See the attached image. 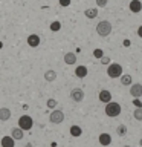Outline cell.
<instances>
[{
  "instance_id": "cell-4",
  "label": "cell",
  "mask_w": 142,
  "mask_h": 147,
  "mask_svg": "<svg viewBox=\"0 0 142 147\" xmlns=\"http://www.w3.org/2000/svg\"><path fill=\"white\" fill-rule=\"evenodd\" d=\"M32 126H34V121H32V118L29 115H21V117L18 118V127H20L23 132L31 130Z\"/></svg>"
},
{
  "instance_id": "cell-3",
  "label": "cell",
  "mask_w": 142,
  "mask_h": 147,
  "mask_svg": "<svg viewBox=\"0 0 142 147\" xmlns=\"http://www.w3.org/2000/svg\"><path fill=\"white\" fill-rule=\"evenodd\" d=\"M107 75L110 78H119L122 75V66L119 63H110L107 66Z\"/></svg>"
},
{
  "instance_id": "cell-9",
  "label": "cell",
  "mask_w": 142,
  "mask_h": 147,
  "mask_svg": "<svg viewBox=\"0 0 142 147\" xmlns=\"http://www.w3.org/2000/svg\"><path fill=\"white\" fill-rule=\"evenodd\" d=\"M128 8H130V11L133 14H139L142 11V2L141 0H131L130 5H128Z\"/></svg>"
},
{
  "instance_id": "cell-1",
  "label": "cell",
  "mask_w": 142,
  "mask_h": 147,
  "mask_svg": "<svg viewBox=\"0 0 142 147\" xmlns=\"http://www.w3.org/2000/svg\"><path fill=\"white\" fill-rule=\"evenodd\" d=\"M104 112H105V115H107V117H110V118H116V117H119V115H121L122 107H121V104H119V103H116V101H110V103L105 104Z\"/></svg>"
},
{
  "instance_id": "cell-28",
  "label": "cell",
  "mask_w": 142,
  "mask_h": 147,
  "mask_svg": "<svg viewBox=\"0 0 142 147\" xmlns=\"http://www.w3.org/2000/svg\"><path fill=\"white\" fill-rule=\"evenodd\" d=\"M133 104H135L136 107H142V103H141L139 98H133Z\"/></svg>"
},
{
  "instance_id": "cell-31",
  "label": "cell",
  "mask_w": 142,
  "mask_h": 147,
  "mask_svg": "<svg viewBox=\"0 0 142 147\" xmlns=\"http://www.w3.org/2000/svg\"><path fill=\"white\" fill-rule=\"evenodd\" d=\"M3 48V43H2V41H0V49H2Z\"/></svg>"
},
{
  "instance_id": "cell-8",
  "label": "cell",
  "mask_w": 142,
  "mask_h": 147,
  "mask_svg": "<svg viewBox=\"0 0 142 147\" xmlns=\"http://www.w3.org/2000/svg\"><path fill=\"white\" fill-rule=\"evenodd\" d=\"M98 98H99L101 103L107 104V103H110V101H112V94H110V90L102 89V90H101L99 94H98Z\"/></svg>"
},
{
  "instance_id": "cell-7",
  "label": "cell",
  "mask_w": 142,
  "mask_h": 147,
  "mask_svg": "<svg viewBox=\"0 0 142 147\" xmlns=\"http://www.w3.org/2000/svg\"><path fill=\"white\" fill-rule=\"evenodd\" d=\"M130 95L133 98H141L142 96V84L141 83H135L130 86Z\"/></svg>"
},
{
  "instance_id": "cell-20",
  "label": "cell",
  "mask_w": 142,
  "mask_h": 147,
  "mask_svg": "<svg viewBox=\"0 0 142 147\" xmlns=\"http://www.w3.org/2000/svg\"><path fill=\"white\" fill-rule=\"evenodd\" d=\"M69 132H70V135L73 138H78L82 135V129L80 126H70V129H69Z\"/></svg>"
},
{
  "instance_id": "cell-24",
  "label": "cell",
  "mask_w": 142,
  "mask_h": 147,
  "mask_svg": "<svg viewBox=\"0 0 142 147\" xmlns=\"http://www.w3.org/2000/svg\"><path fill=\"white\" fill-rule=\"evenodd\" d=\"M46 106H48L49 109H55L58 106V103H57V100H54V98H49L48 100V103H46Z\"/></svg>"
},
{
  "instance_id": "cell-32",
  "label": "cell",
  "mask_w": 142,
  "mask_h": 147,
  "mask_svg": "<svg viewBox=\"0 0 142 147\" xmlns=\"http://www.w3.org/2000/svg\"><path fill=\"white\" fill-rule=\"evenodd\" d=\"M139 144H141V146H142V140H141V141H139Z\"/></svg>"
},
{
  "instance_id": "cell-13",
  "label": "cell",
  "mask_w": 142,
  "mask_h": 147,
  "mask_svg": "<svg viewBox=\"0 0 142 147\" xmlns=\"http://www.w3.org/2000/svg\"><path fill=\"white\" fill-rule=\"evenodd\" d=\"M0 144H2V147H14V146H15V140H14L11 135H6V136L2 138Z\"/></svg>"
},
{
  "instance_id": "cell-10",
  "label": "cell",
  "mask_w": 142,
  "mask_h": 147,
  "mask_svg": "<svg viewBox=\"0 0 142 147\" xmlns=\"http://www.w3.org/2000/svg\"><path fill=\"white\" fill-rule=\"evenodd\" d=\"M98 142L104 147L110 146L112 144V136H110V133H101V135L98 136Z\"/></svg>"
},
{
  "instance_id": "cell-22",
  "label": "cell",
  "mask_w": 142,
  "mask_h": 147,
  "mask_svg": "<svg viewBox=\"0 0 142 147\" xmlns=\"http://www.w3.org/2000/svg\"><path fill=\"white\" fill-rule=\"evenodd\" d=\"M116 133H118L119 136L127 135V126H124V124H119V126L116 127Z\"/></svg>"
},
{
  "instance_id": "cell-19",
  "label": "cell",
  "mask_w": 142,
  "mask_h": 147,
  "mask_svg": "<svg viewBox=\"0 0 142 147\" xmlns=\"http://www.w3.org/2000/svg\"><path fill=\"white\" fill-rule=\"evenodd\" d=\"M119 78H121L122 86H131L133 84V78H131V75H128V74H124V75H121Z\"/></svg>"
},
{
  "instance_id": "cell-14",
  "label": "cell",
  "mask_w": 142,
  "mask_h": 147,
  "mask_svg": "<svg viewBox=\"0 0 142 147\" xmlns=\"http://www.w3.org/2000/svg\"><path fill=\"white\" fill-rule=\"evenodd\" d=\"M64 63L69 64V66H73V64L76 63V54L66 52V54H64Z\"/></svg>"
},
{
  "instance_id": "cell-33",
  "label": "cell",
  "mask_w": 142,
  "mask_h": 147,
  "mask_svg": "<svg viewBox=\"0 0 142 147\" xmlns=\"http://www.w3.org/2000/svg\"><path fill=\"white\" fill-rule=\"evenodd\" d=\"M122 147H131V146H122Z\"/></svg>"
},
{
  "instance_id": "cell-18",
  "label": "cell",
  "mask_w": 142,
  "mask_h": 147,
  "mask_svg": "<svg viewBox=\"0 0 142 147\" xmlns=\"http://www.w3.org/2000/svg\"><path fill=\"white\" fill-rule=\"evenodd\" d=\"M44 80L49 81V83L55 81V80H57V72H55L54 69H49V71H46V72H44Z\"/></svg>"
},
{
  "instance_id": "cell-2",
  "label": "cell",
  "mask_w": 142,
  "mask_h": 147,
  "mask_svg": "<svg viewBox=\"0 0 142 147\" xmlns=\"http://www.w3.org/2000/svg\"><path fill=\"white\" fill-rule=\"evenodd\" d=\"M96 32H98V35H101V37L110 35V32H112V23L109 20H101L98 25H96Z\"/></svg>"
},
{
  "instance_id": "cell-25",
  "label": "cell",
  "mask_w": 142,
  "mask_h": 147,
  "mask_svg": "<svg viewBox=\"0 0 142 147\" xmlns=\"http://www.w3.org/2000/svg\"><path fill=\"white\" fill-rule=\"evenodd\" d=\"M93 57H95V58H99V60L102 58V57H104L102 49H95V51H93Z\"/></svg>"
},
{
  "instance_id": "cell-27",
  "label": "cell",
  "mask_w": 142,
  "mask_h": 147,
  "mask_svg": "<svg viewBox=\"0 0 142 147\" xmlns=\"http://www.w3.org/2000/svg\"><path fill=\"white\" fill-rule=\"evenodd\" d=\"M58 3L61 5L63 8H67L69 5H70V0H58Z\"/></svg>"
},
{
  "instance_id": "cell-16",
  "label": "cell",
  "mask_w": 142,
  "mask_h": 147,
  "mask_svg": "<svg viewBox=\"0 0 142 147\" xmlns=\"http://www.w3.org/2000/svg\"><path fill=\"white\" fill-rule=\"evenodd\" d=\"M84 16L87 18H90V20H93V18L98 17V8H87L84 11Z\"/></svg>"
},
{
  "instance_id": "cell-23",
  "label": "cell",
  "mask_w": 142,
  "mask_h": 147,
  "mask_svg": "<svg viewBox=\"0 0 142 147\" xmlns=\"http://www.w3.org/2000/svg\"><path fill=\"white\" fill-rule=\"evenodd\" d=\"M133 117H135V119H137V121H142V107H136L135 112H133Z\"/></svg>"
},
{
  "instance_id": "cell-15",
  "label": "cell",
  "mask_w": 142,
  "mask_h": 147,
  "mask_svg": "<svg viewBox=\"0 0 142 147\" xmlns=\"http://www.w3.org/2000/svg\"><path fill=\"white\" fill-rule=\"evenodd\" d=\"M87 74H89V71H87V67L86 66H76L75 67V77H78V78H86L87 77Z\"/></svg>"
},
{
  "instance_id": "cell-11",
  "label": "cell",
  "mask_w": 142,
  "mask_h": 147,
  "mask_svg": "<svg viewBox=\"0 0 142 147\" xmlns=\"http://www.w3.org/2000/svg\"><path fill=\"white\" fill-rule=\"evenodd\" d=\"M11 136H12L15 141H20V140H23V136H25V132H23L18 126H17V127H12V129H11Z\"/></svg>"
},
{
  "instance_id": "cell-29",
  "label": "cell",
  "mask_w": 142,
  "mask_h": 147,
  "mask_svg": "<svg viewBox=\"0 0 142 147\" xmlns=\"http://www.w3.org/2000/svg\"><path fill=\"white\" fill-rule=\"evenodd\" d=\"M101 63H102V64H107V66H109V64H110V58H109V57H102V58H101Z\"/></svg>"
},
{
  "instance_id": "cell-26",
  "label": "cell",
  "mask_w": 142,
  "mask_h": 147,
  "mask_svg": "<svg viewBox=\"0 0 142 147\" xmlns=\"http://www.w3.org/2000/svg\"><path fill=\"white\" fill-rule=\"evenodd\" d=\"M96 5H98V8H105L109 3V0H95Z\"/></svg>"
},
{
  "instance_id": "cell-12",
  "label": "cell",
  "mask_w": 142,
  "mask_h": 147,
  "mask_svg": "<svg viewBox=\"0 0 142 147\" xmlns=\"http://www.w3.org/2000/svg\"><path fill=\"white\" fill-rule=\"evenodd\" d=\"M40 35H37V34H31L29 37H27V45L31 46V48H37V46H40Z\"/></svg>"
},
{
  "instance_id": "cell-30",
  "label": "cell",
  "mask_w": 142,
  "mask_h": 147,
  "mask_svg": "<svg viewBox=\"0 0 142 147\" xmlns=\"http://www.w3.org/2000/svg\"><path fill=\"white\" fill-rule=\"evenodd\" d=\"M137 35H139L141 38H142V25H141L139 28H137Z\"/></svg>"
},
{
  "instance_id": "cell-17",
  "label": "cell",
  "mask_w": 142,
  "mask_h": 147,
  "mask_svg": "<svg viewBox=\"0 0 142 147\" xmlns=\"http://www.w3.org/2000/svg\"><path fill=\"white\" fill-rule=\"evenodd\" d=\"M11 118V110L8 107H0V121H8Z\"/></svg>"
},
{
  "instance_id": "cell-5",
  "label": "cell",
  "mask_w": 142,
  "mask_h": 147,
  "mask_svg": "<svg viewBox=\"0 0 142 147\" xmlns=\"http://www.w3.org/2000/svg\"><path fill=\"white\" fill-rule=\"evenodd\" d=\"M49 121L52 124H61L64 121V112L60 109H54L49 115Z\"/></svg>"
},
{
  "instance_id": "cell-21",
  "label": "cell",
  "mask_w": 142,
  "mask_h": 147,
  "mask_svg": "<svg viewBox=\"0 0 142 147\" xmlns=\"http://www.w3.org/2000/svg\"><path fill=\"white\" fill-rule=\"evenodd\" d=\"M50 31H52V32H58L60 29H61V23H60L58 20H55V22H52V23H50Z\"/></svg>"
},
{
  "instance_id": "cell-6",
  "label": "cell",
  "mask_w": 142,
  "mask_h": 147,
  "mask_svg": "<svg viewBox=\"0 0 142 147\" xmlns=\"http://www.w3.org/2000/svg\"><path fill=\"white\" fill-rule=\"evenodd\" d=\"M70 100L75 101V103H81L84 100V90L80 89V87H75V89L70 90Z\"/></svg>"
}]
</instances>
